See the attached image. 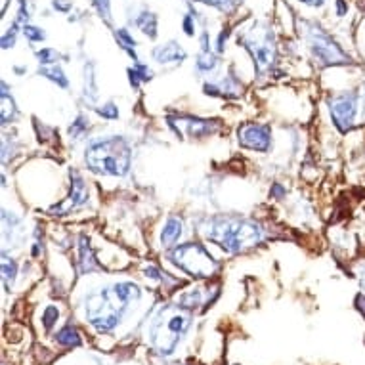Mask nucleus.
I'll return each mask as SVG.
<instances>
[{
  "mask_svg": "<svg viewBox=\"0 0 365 365\" xmlns=\"http://www.w3.org/2000/svg\"><path fill=\"white\" fill-rule=\"evenodd\" d=\"M140 299V289L134 283H117L113 287L100 289L86 297V317L100 333H109L117 327L130 302Z\"/></svg>",
  "mask_w": 365,
  "mask_h": 365,
  "instance_id": "1",
  "label": "nucleus"
},
{
  "mask_svg": "<svg viewBox=\"0 0 365 365\" xmlns=\"http://www.w3.org/2000/svg\"><path fill=\"white\" fill-rule=\"evenodd\" d=\"M205 234L210 241H215L216 245H220L227 252L245 251L262 240V232L257 224L247 220H234V218L212 220Z\"/></svg>",
  "mask_w": 365,
  "mask_h": 365,
  "instance_id": "2",
  "label": "nucleus"
},
{
  "mask_svg": "<svg viewBox=\"0 0 365 365\" xmlns=\"http://www.w3.org/2000/svg\"><path fill=\"white\" fill-rule=\"evenodd\" d=\"M192 317L182 306H168L159 312L150 327V342L153 350L163 356L173 354L180 339L186 335Z\"/></svg>",
  "mask_w": 365,
  "mask_h": 365,
  "instance_id": "3",
  "label": "nucleus"
},
{
  "mask_svg": "<svg viewBox=\"0 0 365 365\" xmlns=\"http://www.w3.org/2000/svg\"><path fill=\"white\" fill-rule=\"evenodd\" d=\"M84 161L98 174L125 176L130 167V150L123 138H109L90 145Z\"/></svg>",
  "mask_w": 365,
  "mask_h": 365,
  "instance_id": "4",
  "label": "nucleus"
},
{
  "mask_svg": "<svg viewBox=\"0 0 365 365\" xmlns=\"http://www.w3.org/2000/svg\"><path fill=\"white\" fill-rule=\"evenodd\" d=\"M173 260L176 266L187 272L193 277H209L216 272V260L210 257V252H207L201 245H187L178 247L173 252Z\"/></svg>",
  "mask_w": 365,
  "mask_h": 365,
  "instance_id": "5",
  "label": "nucleus"
},
{
  "mask_svg": "<svg viewBox=\"0 0 365 365\" xmlns=\"http://www.w3.org/2000/svg\"><path fill=\"white\" fill-rule=\"evenodd\" d=\"M312 50L317 60H322L324 63H346L348 61V56L331 41L329 36L319 31L312 35Z\"/></svg>",
  "mask_w": 365,
  "mask_h": 365,
  "instance_id": "6",
  "label": "nucleus"
},
{
  "mask_svg": "<svg viewBox=\"0 0 365 365\" xmlns=\"http://www.w3.org/2000/svg\"><path fill=\"white\" fill-rule=\"evenodd\" d=\"M356 113H358V102L354 96H341L335 98L331 102V115L335 125L341 128L342 132H346L356 120Z\"/></svg>",
  "mask_w": 365,
  "mask_h": 365,
  "instance_id": "7",
  "label": "nucleus"
},
{
  "mask_svg": "<svg viewBox=\"0 0 365 365\" xmlns=\"http://www.w3.org/2000/svg\"><path fill=\"white\" fill-rule=\"evenodd\" d=\"M243 42L247 44V48L255 58V63L260 71L268 69L274 63V44L269 41V35L257 36V33H255L251 38H245Z\"/></svg>",
  "mask_w": 365,
  "mask_h": 365,
  "instance_id": "8",
  "label": "nucleus"
},
{
  "mask_svg": "<svg viewBox=\"0 0 365 365\" xmlns=\"http://www.w3.org/2000/svg\"><path fill=\"white\" fill-rule=\"evenodd\" d=\"M240 142L249 150L266 151L269 148V128L260 125H247L240 130Z\"/></svg>",
  "mask_w": 365,
  "mask_h": 365,
  "instance_id": "9",
  "label": "nucleus"
},
{
  "mask_svg": "<svg viewBox=\"0 0 365 365\" xmlns=\"http://www.w3.org/2000/svg\"><path fill=\"white\" fill-rule=\"evenodd\" d=\"M88 201V192H86V187H84V182L78 178L77 174L73 176V186H71V193H69V197L63 201V203L56 205L52 207V212H58V215H67V212H71V210L78 209V207H83Z\"/></svg>",
  "mask_w": 365,
  "mask_h": 365,
  "instance_id": "10",
  "label": "nucleus"
},
{
  "mask_svg": "<svg viewBox=\"0 0 365 365\" xmlns=\"http://www.w3.org/2000/svg\"><path fill=\"white\" fill-rule=\"evenodd\" d=\"M153 56H155V60L161 61V63H174V61L186 60V52L180 48L176 42H168V44H163V46L155 48Z\"/></svg>",
  "mask_w": 365,
  "mask_h": 365,
  "instance_id": "11",
  "label": "nucleus"
},
{
  "mask_svg": "<svg viewBox=\"0 0 365 365\" xmlns=\"http://www.w3.org/2000/svg\"><path fill=\"white\" fill-rule=\"evenodd\" d=\"M180 235H182V222L178 218H168L161 234L163 245H173L178 241Z\"/></svg>",
  "mask_w": 365,
  "mask_h": 365,
  "instance_id": "12",
  "label": "nucleus"
},
{
  "mask_svg": "<svg viewBox=\"0 0 365 365\" xmlns=\"http://www.w3.org/2000/svg\"><path fill=\"white\" fill-rule=\"evenodd\" d=\"M136 25H138L140 29L144 31L145 35H150L151 38L157 35V18L153 16V14L142 12L138 18H136Z\"/></svg>",
  "mask_w": 365,
  "mask_h": 365,
  "instance_id": "13",
  "label": "nucleus"
},
{
  "mask_svg": "<svg viewBox=\"0 0 365 365\" xmlns=\"http://www.w3.org/2000/svg\"><path fill=\"white\" fill-rule=\"evenodd\" d=\"M58 342H60L61 346H78L81 344V336H78L77 329L75 327H66V329H61L60 333H58Z\"/></svg>",
  "mask_w": 365,
  "mask_h": 365,
  "instance_id": "14",
  "label": "nucleus"
},
{
  "mask_svg": "<svg viewBox=\"0 0 365 365\" xmlns=\"http://www.w3.org/2000/svg\"><path fill=\"white\" fill-rule=\"evenodd\" d=\"M14 111H16V109H14V102L6 96V94H2V120L8 123V120L12 119Z\"/></svg>",
  "mask_w": 365,
  "mask_h": 365,
  "instance_id": "15",
  "label": "nucleus"
},
{
  "mask_svg": "<svg viewBox=\"0 0 365 365\" xmlns=\"http://www.w3.org/2000/svg\"><path fill=\"white\" fill-rule=\"evenodd\" d=\"M58 316H60V314H58V308H54V306H48V308H46L44 316H42V322H44V325H46V329H50V327L54 325Z\"/></svg>",
  "mask_w": 365,
  "mask_h": 365,
  "instance_id": "16",
  "label": "nucleus"
},
{
  "mask_svg": "<svg viewBox=\"0 0 365 365\" xmlns=\"http://www.w3.org/2000/svg\"><path fill=\"white\" fill-rule=\"evenodd\" d=\"M42 75H46V77H50L52 81H56V83H60L61 86H67V78H63V73H61V69H41Z\"/></svg>",
  "mask_w": 365,
  "mask_h": 365,
  "instance_id": "17",
  "label": "nucleus"
},
{
  "mask_svg": "<svg viewBox=\"0 0 365 365\" xmlns=\"http://www.w3.org/2000/svg\"><path fill=\"white\" fill-rule=\"evenodd\" d=\"M38 60H41V63H52V61H56V58H58V54H56L54 50H41L38 52Z\"/></svg>",
  "mask_w": 365,
  "mask_h": 365,
  "instance_id": "18",
  "label": "nucleus"
},
{
  "mask_svg": "<svg viewBox=\"0 0 365 365\" xmlns=\"http://www.w3.org/2000/svg\"><path fill=\"white\" fill-rule=\"evenodd\" d=\"M199 2H205V4H210V6H216V8H222V10H226V8H230L232 4H235L237 0H199Z\"/></svg>",
  "mask_w": 365,
  "mask_h": 365,
  "instance_id": "19",
  "label": "nucleus"
},
{
  "mask_svg": "<svg viewBox=\"0 0 365 365\" xmlns=\"http://www.w3.org/2000/svg\"><path fill=\"white\" fill-rule=\"evenodd\" d=\"M25 35L29 36L31 41H42L44 38V33H42L38 27H29V25H25Z\"/></svg>",
  "mask_w": 365,
  "mask_h": 365,
  "instance_id": "20",
  "label": "nucleus"
},
{
  "mask_svg": "<svg viewBox=\"0 0 365 365\" xmlns=\"http://www.w3.org/2000/svg\"><path fill=\"white\" fill-rule=\"evenodd\" d=\"M2 274H4V279H6V283L10 285V277L14 279V276H16V264L10 268V262L4 260V264H2Z\"/></svg>",
  "mask_w": 365,
  "mask_h": 365,
  "instance_id": "21",
  "label": "nucleus"
},
{
  "mask_svg": "<svg viewBox=\"0 0 365 365\" xmlns=\"http://www.w3.org/2000/svg\"><path fill=\"white\" fill-rule=\"evenodd\" d=\"M98 113L103 115V117H109V119H115V117L119 115V111H117V108H115L113 103H108L103 109H98Z\"/></svg>",
  "mask_w": 365,
  "mask_h": 365,
  "instance_id": "22",
  "label": "nucleus"
},
{
  "mask_svg": "<svg viewBox=\"0 0 365 365\" xmlns=\"http://www.w3.org/2000/svg\"><path fill=\"white\" fill-rule=\"evenodd\" d=\"M94 4H96L103 18H109V0H94Z\"/></svg>",
  "mask_w": 365,
  "mask_h": 365,
  "instance_id": "23",
  "label": "nucleus"
},
{
  "mask_svg": "<svg viewBox=\"0 0 365 365\" xmlns=\"http://www.w3.org/2000/svg\"><path fill=\"white\" fill-rule=\"evenodd\" d=\"M117 36H120V38H123V41H125L126 44H128V46H136V42H134V38H132V36L128 35V33H126L125 29H120L119 33H117Z\"/></svg>",
  "mask_w": 365,
  "mask_h": 365,
  "instance_id": "24",
  "label": "nucleus"
},
{
  "mask_svg": "<svg viewBox=\"0 0 365 365\" xmlns=\"http://www.w3.org/2000/svg\"><path fill=\"white\" fill-rule=\"evenodd\" d=\"M54 8H58V10H61V12H67V10L71 8V4L66 2V0H54Z\"/></svg>",
  "mask_w": 365,
  "mask_h": 365,
  "instance_id": "25",
  "label": "nucleus"
},
{
  "mask_svg": "<svg viewBox=\"0 0 365 365\" xmlns=\"http://www.w3.org/2000/svg\"><path fill=\"white\" fill-rule=\"evenodd\" d=\"M300 2H304L308 6H322L325 0H300Z\"/></svg>",
  "mask_w": 365,
  "mask_h": 365,
  "instance_id": "26",
  "label": "nucleus"
},
{
  "mask_svg": "<svg viewBox=\"0 0 365 365\" xmlns=\"http://www.w3.org/2000/svg\"><path fill=\"white\" fill-rule=\"evenodd\" d=\"M184 27H186V33L187 35H193V31H192V21H190V18L184 21Z\"/></svg>",
  "mask_w": 365,
  "mask_h": 365,
  "instance_id": "27",
  "label": "nucleus"
}]
</instances>
